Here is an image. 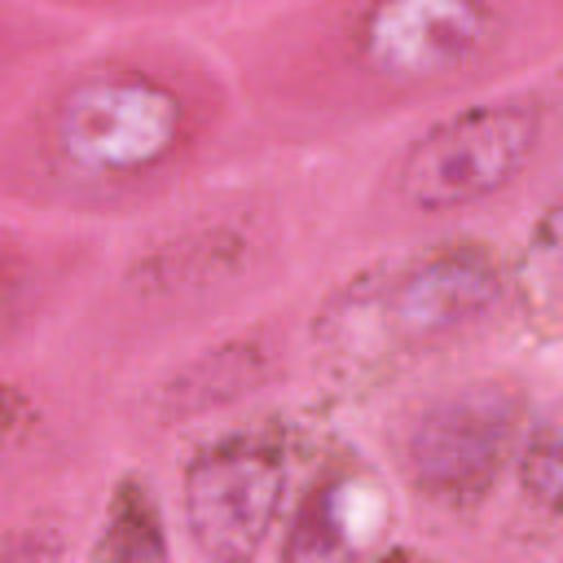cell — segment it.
<instances>
[{
    "label": "cell",
    "instance_id": "obj_1",
    "mask_svg": "<svg viewBox=\"0 0 563 563\" xmlns=\"http://www.w3.org/2000/svg\"><path fill=\"white\" fill-rule=\"evenodd\" d=\"M541 119L528 101H484L435 123L400 167V194L418 211H453L510 185L532 158Z\"/></svg>",
    "mask_w": 563,
    "mask_h": 563
},
{
    "label": "cell",
    "instance_id": "obj_2",
    "mask_svg": "<svg viewBox=\"0 0 563 563\" xmlns=\"http://www.w3.org/2000/svg\"><path fill=\"white\" fill-rule=\"evenodd\" d=\"M180 136V101L141 75H97L66 92L57 110L62 154L97 176L145 172L172 154Z\"/></svg>",
    "mask_w": 563,
    "mask_h": 563
},
{
    "label": "cell",
    "instance_id": "obj_3",
    "mask_svg": "<svg viewBox=\"0 0 563 563\" xmlns=\"http://www.w3.org/2000/svg\"><path fill=\"white\" fill-rule=\"evenodd\" d=\"M519 427V400L497 383H471L435 400L409 435L413 484L444 501L471 506L501 475Z\"/></svg>",
    "mask_w": 563,
    "mask_h": 563
},
{
    "label": "cell",
    "instance_id": "obj_4",
    "mask_svg": "<svg viewBox=\"0 0 563 563\" xmlns=\"http://www.w3.org/2000/svg\"><path fill=\"white\" fill-rule=\"evenodd\" d=\"M286 488L277 449L233 440L207 449L185 475V523L211 563H251L268 541Z\"/></svg>",
    "mask_w": 563,
    "mask_h": 563
},
{
    "label": "cell",
    "instance_id": "obj_5",
    "mask_svg": "<svg viewBox=\"0 0 563 563\" xmlns=\"http://www.w3.org/2000/svg\"><path fill=\"white\" fill-rule=\"evenodd\" d=\"M493 35V18L479 4L453 0H400L383 4L365 22V53L391 79H435L471 62Z\"/></svg>",
    "mask_w": 563,
    "mask_h": 563
},
{
    "label": "cell",
    "instance_id": "obj_6",
    "mask_svg": "<svg viewBox=\"0 0 563 563\" xmlns=\"http://www.w3.org/2000/svg\"><path fill=\"white\" fill-rule=\"evenodd\" d=\"M497 290H501V277L484 251H475V246L440 251V255L405 268L387 286L383 325L400 343H427V339H440V334L475 321L479 312H488Z\"/></svg>",
    "mask_w": 563,
    "mask_h": 563
},
{
    "label": "cell",
    "instance_id": "obj_7",
    "mask_svg": "<svg viewBox=\"0 0 563 563\" xmlns=\"http://www.w3.org/2000/svg\"><path fill=\"white\" fill-rule=\"evenodd\" d=\"M347 479L321 484L295 515L286 532L282 563H356L361 554V532H356V510H347Z\"/></svg>",
    "mask_w": 563,
    "mask_h": 563
},
{
    "label": "cell",
    "instance_id": "obj_8",
    "mask_svg": "<svg viewBox=\"0 0 563 563\" xmlns=\"http://www.w3.org/2000/svg\"><path fill=\"white\" fill-rule=\"evenodd\" d=\"M97 563H167V541L145 484H123L110 501Z\"/></svg>",
    "mask_w": 563,
    "mask_h": 563
},
{
    "label": "cell",
    "instance_id": "obj_9",
    "mask_svg": "<svg viewBox=\"0 0 563 563\" xmlns=\"http://www.w3.org/2000/svg\"><path fill=\"white\" fill-rule=\"evenodd\" d=\"M519 479H523L532 501L563 515V413L545 418L528 435L523 457H519Z\"/></svg>",
    "mask_w": 563,
    "mask_h": 563
},
{
    "label": "cell",
    "instance_id": "obj_10",
    "mask_svg": "<svg viewBox=\"0 0 563 563\" xmlns=\"http://www.w3.org/2000/svg\"><path fill=\"white\" fill-rule=\"evenodd\" d=\"M387 563H413V559H405V554H396V559H387Z\"/></svg>",
    "mask_w": 563,
    "mask_h": 563
}]
</instances>
